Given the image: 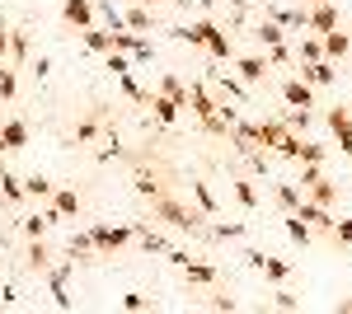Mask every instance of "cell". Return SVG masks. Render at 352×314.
Returning a JSON list of instances; mask_svg holds the SVG:
<instances>
[{"label":"cell","mask_w":352,"mask_h":314,"mask_svg":"<svg viewBox=\"0 0 352 314\" xmlns=\"http://www.w3.org/2000/svg\"><path fill=\"white\" fill-rule=\"evenodd\" d=\"M151 216L155 221H164L169 230H179V235H207V216L202 211H192V207H184L174 192H160V197H151Z\"/></svg>","instance_id":"obj_1"},{"label":"cell","mask_w":352,"mask_h":314,"mask_svg":"<svg viewBox=\"0 0 352 314\" xmlns=\"http://www.w3.org/2000/svg\"><path fill=\"white\" fill-rule=\"evenodd\" d=\"M89 239H94V249L99 254H118V249H127V244H136V230H132V221L127 225H89Z\"/></svg>","instance_id":"obj_2"},{"label":"cell","mask_w":352,"mask_h":314,"mask_svg":"<svg viewBox=\"0 0 352 314\" xmlns=\"http://www.w3.org/2000/svg\"><path fill=\"white\" fill-rule=\"evenodd\" d=\"M244 262H249V267H258V272H263L268 282H277V287L292 277V262H287V258H272V254H263V249H249Z\"/></svg>","instance_id":"obj_3"},{"label":"cell","mask_w":352,"mask_h":314,"mask_svg":"<svg viewBox=\"0 0 352 314\" xmlns=\"http://www.w3.org/2000/svg\"><path fill=\"white\" fill-rule=\"evenodd\" d=\"M296 66H300L296 76L305 80V85H315V89H329V85L338 80V61H324V56H320V61H296Z\"/></svg>","instance_id":"obj_4"},{"label":"cell","mask_w":352,"mask_h":314,"mask_svg":"<svg viewBox=\"0 0 352 314\" xmlns=\"http://www.w3.org/2000/svg\"><path fill=\"white\" fill-rule=\"evenodd\" d=\"M324 122H329V131H333V146H338L343 155H352V108H329Z\"/></svg>","instance_id":"obj_5"},{"label":"cell","mask_w":352,"mask_h":314,"mask_svg":"<svg viewBox=\"0 0 352 314\" xmlns=\"http://www.w3.org/2000/svg\"><path fill=\"white\" fill-rule=\"evenodd\" d=\"M61 24L66 28H94L99 24L94 0H61Z\"/></svg>","instance_id":"obj_6"},{"label":"cell","mask_w":352,"mask_h":314,"mask_svg":"<svg viewBox=\"0 0 352 314\" xmlns=\"http://www.w3.org/2000/svg\"><path fill=\"white\" fill-rule=\"evenodd\" d=\"M305 28H315L320 38H324V33H333V28H338V5H333V0L310 5V10H305Z\"/></svg>","instance_id":"obj_7"},{"label":"cell","mask_w":352,"mask_h":314,"mask_svg":"<svg viewBox=\"0 0 352 314\" xmlns=\"http://www.w3.org/2000/svg\"><path fill=\"white\" fill-rule=\"evenodd\" d=\"M76 272V258L61 262V267H47V287H52V305L56 310H71V295H66V277Z\"/></svg>","instance_id":"obj_8"},{"label":"cell","mask_w":352,"mask_h":314,"mask_svg":"<svg viewBox=\"0 0 352 314\" xmlns=\"http://www.w3.org/2000/svg\"><path fill=\"white\" fill-rule=\"evenodd\" d=\"M235 71H240V80H244V85H263L272 66H268V56L249 52V56H235Z\"/></svg>","instance_id":"obj_9"},{"label":"cell","mask_w":352,"mask_h":314,"mask_svg":"<svg viewBox=\"0 0 352 314\" xmlns=\"http://www.w3.org/2000/svg\"><path fill=\"white\" fill-rule=\"evenodd\" d=\"M217 19H197V24H184V28H174V38L179 43H188V47H207V38L217 33Z\"/></svg>","instance_id":"obj_10"},{"label":"cell","mask_w":352,"mask_h":314,"mask_svg":"<svg viewBox=\"0 0 352 314\" xmlns=\"http://www.w3.org/2000/svg\"><path fill=\"white\" fill-rule=\"evenodd\" d=\"M282 99H287L292 108H315V85H305L300 76L282 80Z\"/></svg>","instance_id":"obj_11"},{"label":"cell","mask_w":352,"mask_h":314,"mask_svg":"<svg viewBox=\"0 0 352 314\" xmlns=\"http://www.w3.org/2000/svg\"><path fill=\"white\" fill-rule=\"evenodd\" d=\"M296 216L310 225V230H324V235H333V216H329V207H315V202H305V197H300Z\"/></svg>","instance_id":"obj_12"},{"label":"cell","mask_w":352,"mask_h":314,"mask_svg":"<svg viewBox=\"0 0 352 314\" xmlns=\"http://www.w3.org/2000/svg\"><path fill=\"white\" fill-rule=\"evenodd\" d=\"M146 108H151V113H155V122H160V127H174V122H179V113H184V108L174 104V99H164L160 89H155V94H151V99H146Z\"/></svg>","instance_id":"obj_13"},{"label":"cell","mask_w":352,"mask_h":314,"mask_svg":"<svg viewBox=\"0 0 352 314\" xmlns=\"http://www.w3.org/2000/svg\"><path fill=\"white\" fill-rule=\"evenodd\" d=\"M0 146H5V150H24L28 146V122L24 117H10V122L0 127Z\"/></svg>","instance_id":"obj_14"},{"label":"cell","mask_w":352,"mask_h":314,"mask_svg":"<svg viewBox=\"0 0 352 314\" xmlns=\"http://www.w3.org/2000/svg\"><path fill=\"white\" fill-rule=\"evenodd\" d=\"M80 47H85V52L109 56L113 52V33H109V28H99V24H94V28H80Z\"/></svg>","instance_id":"obj_15"},{"label":"cell","mask_w":352,"mask_h":314,"mask_svg":"<svg viewBox=\"0 0 352 314\" xmlns=\"http://www.w3.org/2000/svg\"><path fill=\"white\" fill-rule=\"evenodd\" d=\"M80 192H76V188H52V211L56 216H61V221H66V216H80Z\"/></svg>","instance_id":"obj_16"},{"label":"cell","mask_w":352,"mask_h":314,"mask_svg":"<svg viewBox=\"0 0 352 314\" xmlns=\"http://www.w3.org/2000/svg\"><path fill=\"white\" fill-rule=\"evenodd\" d=\"M28 192H24V179L19 174H10L5 164H0V202H10V207H19Z\"/></svg>","instance_id":"obj_17"},{"label":"cell","mask_w":352,"mask_h":314,"mask_svg":"<svg viewBox=\"0 0 352 314\" xmlns=\"http://www.w3.org/2000/svg\"><path fill=\"white\" fill-rule=\"evenodd\" d=\"M320 47H324V61H343V56L352 52V38L343 33V28H333V33L320 38Z\"/></svg>","instance_id":"obj_18"},{"label":"cell","mask_w":352,"mask_h":314,"mask_svg":"<svg viewBox=\"0 0 352 314\" xmlns=\"http://www.w3.org/2000/svg\"><path fill=\"white\" fill-rule=\"evenodd\" d=\"M212 80H217V89L226 94V99H235V104H249V85H244L240 76H226V71H212Z\"/></svg>","instance_id":"obj_19"},{"label":"cell","mask_w":352,"mask_h":314,"mask_svg":"<svg viewBox=\"0 0 352 314\" xmlns=\"http://www.w3.org/2000/svg\"><path fill=\"white\" fill-rule=\"evenodd\" d=\"M122 28H132V33H151V28H155V19H151V10H146V5H127V10H122Z\"/></svg>","instance_id":"obj_20"},{"label":"cell","mask_w":352,"mask_h":314,"mask_svg":"<svg viewBox=\"0 0 352 314\" xmlns=\"http://www.w3.org/2000/svg\"><path fill=\"white\" fill-rule=\"evenodd\" d=\"M272 24H282L287 33H305V5H296V10H268Z\"/></svg>","instance_id":"obj_21"},{"label":"cell","mask_w":352,"mask_h":314,"mask_svg":"<svg viewBox=\"0 0 352 314\" xmlns=\"http://www.w3.org/2000/svg\"><path fill=\"white\" fill-rule=\"evenodd\" d=\"M207 56H212V61H235V43H230L226 28H217V33L207 38Z\"/></svg>","instance_id":"obj_22"},{"label":"cell","mask_w":352,"mask_h":314,"mask_svg":"<svg viewBox=\"0 0 352 314\" xmlns=\"http://www.w3.org/2000/svg\"><path fill=\"white\" fill-rule=\"evenodd\" d=\"M184 277H188L192 287H217V267H212V262L188 258V262H184Z\"/></svg>","instance_id":"obj_23"},{"label":"cell","mask_w":352,"mask_h":314,"mask_svg":"<svg viewBox=\"0 0 352 314\" xmlns=\"http://www.w3.org/2000/svg\"><path fill=\"white\" fill-rule=\"evenodd\" d=\"M66 254H71L76 262H94V254H99V249H94L89 230H76V235H71V244H66Z\"/></svg>","instance_id":"obj_24"},{"label":"cell","mask_w":352,"mask_h":314,"mask_svg":"<svg viewBox=\"0 0 352 314\" xmlns=\"http://www.w3.org/2000/svg\"><path fill=\"white\" fill-rule=\"evenodd\" d=\"M99 117H104V113H89L85 122H76V131H71V146H89V141L104 131V122H99Z\"/></svg>","instance_id":"obj_25"},{"label":"cell","mask_w":352,"mask_h":314,"mask_svg":"<svg viewBox=\"0 0 352 314\" xmlns=\"http://www.w3.org/2000/svg\"><path fill=\"white\" fill-rule=\"evenodd\" d=\"M188 192H192V202H197V211H202V216H207V221H212V216H217V197H212V188L202 183V179H192L188 183Z\"/></svg>","instance_id":"obj_26"},{"label":"cell","mask_w":352,"mask_h":314,"mask_svg":"<svg viewBox=\"0 0 352 314\" xmlns=\"http://www.w3.org/2000/svg\"><path fill=\"white\" fill-rule=\"evenodd\" d=\"M282 131H287V122H254V136H258V146L263 150H277V141H282Z\"/></svg>","instance_id":"obj_27"},{"label":"cell","mask_w":352,"mask_h":314,"mask_svg":"<svg viewBox=\"0 0 352 314\" xmlns=\"http://www.w3.org/2000/svg\"><path fill=\"white\" fill-rule=\"evenodd\" d=\"M272 197H277L282 216H292V211L300 207V188H296V183H272Z\"/></svg>","instance_id":"obj_28"},{"label":"cell","mask_w":352,"mask_h":314,"mask_svg":"<svg viewBox=\"0 0 352 314\" xmlns=\"http://www.w3.org/2000/svg\"><path fill=\"white\" fill-rule=\"evenodd\" d=\"M244 221H221V225H207V239H217V244H226V239H244Z\"/></svg>","instance_id":"obj_29"},{"label":"cell","mask_w":352,"mask_h":314,"mask_svg":"<svg viewBox=\"0 0 352 314\" xmlns=\"http://www.w3.org/2000/svg\"><path fill=\"white\" fill-rule=\"evenodd\" d=\"M160 94H164V99H174L179 108H188V85H184L179 76H160Z\"/></svg>","instance_id":"obj_30"},{"label":"cell","mask_w":352,"mask_h":314,"mask_svg":"<svg viewBox=\"0 0 352 314\" xmlns=\"http://www.w3.org/2000/svg\"><path fill=\"white\" fill-rule=\"evenodd\" d=\"M254 38H258L263 47H277V43H287V28H282V24H272V19H258Z\"/></svg>","instance_id":"obj_31"},{"label":"cell","mask_w":352,"mask_h":314,"mask_svg":"<svg viewBox=\"0 0 352 314\" xmlns=\"http://www.w3.org/2000/svg\"><path fill=\"white\" fill-rule=\"evenodd\" d=\"M132 188L141 192V197H160V192H164V183L155 179V174H146V169H136V174H132Z\"/></svg>","instance_id":"obj_32"},{"label":"cell","mask_w":352,"mask_h":314,"mask_svg":"<svg viewBox=\"0 0 352 314\" xmlns=\"http://www.w3.org/2000/svg\"><path fill=\"white\" fill-rule=\"evenodd\" d=\"M287 239H292V244H300V249H305V244H310V239H315V230H310V225H305V221H300L296 211H292V216H287Z\"/></svg>","instance_id":"obj_33"},{"label":"cell","mask_w":352,"mask_h":314,"mask_svg":"<svg viewBox=\"0 0 352 314\" xmlns=\"http://www.w3.org/2000/svg\"><path fill=\"white\" fill-rule=\"evenodd\" d=\"M28 267H33V272H47V267H52V254H47L43 239H28Z\"/></svg>","instance_id":"obj_34"},{"label":"cell","mask_w":352,"mask_h":314,"mask_svg":"<svg viewBox=\"0 0 352 314\" xmlns=\"http://www.w3.org/2000/svg\"><path fill=\"white\" fill-rule=\"evenodd\" d=\"M24 192L33 197V202H47V197H52V179H43V174H28V179H24Z\"/></svg>","instance_id":"obj_35"},{"label":"cell","mask_w":352,"mask_h":314,"mask_svg":"<svg viewBox=\"0 0 352 314\" xmlns=\"http://www.w3.org/2000/svg\"><path fill=\"white\" fill-rule=\"evenodd\" d=\"M10 61H14V66L28 61V33L24 28H10Z\"/></svg>","instance_id":"obj_36"},{"label":"cell","mask_w":352,"mask_h":314,"mask_svg":"<svg viewBox=\"0 0 352 314\" xmlns=\"http://www.w3.org/2000/svg\"><path fill=\"white\" fill-rule=\"evenodd\" d=\"M235 202H240L244 211H258V188L249 183V179H235Z\"/></svg>","instance_id":"obj_37"},{"label":"cell","mask_w":352,"mask_h":314,"mask_svg":"<svg viewBox=\"0 0 352 314\" xmlns=\"http://www.w3.org/2000/svg\"><path fill=\"white\" fill-rule=\"evenodd\" d=\"M94 14H99V19H104V28H122V10H118V5H109V0H94Z\"/></svg>","instance_id":"obj_38"},{"label":"cell","mask_w":352,"mask_h":314,"mask_svg":"<svg viewBox=\"0 0 352 314\" xmlns=\"http://www.w3.org/2000/svg\"><path fill=\"white\" fill-rule=\"evenodd\" d=\"M300 141H305V136H296V131L287 127V131H282V141H277V155H282V159H300Z\"/></svg>","instance_id":"obj_39"},{"label":"cell","mask_w":352,"mask_h":314,"mask_svg":"<svg viewBox=\"0 0 352 314\" xmlns=\"http://www.w3.org/2000/svg\"><path fill=\"white\" fill-rule=\"evenodd\" d=\"M329 146H320V141H300V159L296 164H324Z\"/></svg>","instance_id":"obj_40"},{"label":"cell","mask_w":352,"mask_h":314,"mask_svg":"<svg viewBox=\"0 0 352 314\" xmlns=\"http://www.w3.org/2000/svg\"><path fill=\"white\" fill-rule=\"evenodd\" d=\"M292 52H296V61H320V56H324V47H320V38H300Z\"/></svg>","instance_id":"obj_41"},{"label":"cell","mask_w":352,"mask_h":314,"mask_svg":"<svg viewBox=\"0 0 352 314\" xmlns=\"http://www.w3.org/2000/svg\"><path fill=\"white\" fill-rule=\"evenodd\" d=\"M118 85H122V94H127L132 104H146V99H151V94H146V89L136 85V76H132V71H122V76H118Z\"/></svg>","instance_id":"obj_42"},{"label":"cell","mask_w":352,"mask_h":314,"mask_svg":"<svg viewBox=\"0 0 352 314\" xmlns=\"http://www.w3.org/2000/svg\"><path fill=\"white\" fill-rule=\"evenodd\" d=\"M109 159H122V141H118V131H104V150H99V164H109Z\"/></svg>","instance_id":"obj_43"},{"label":"cell","mask_w":352,"mask_h":314,"mask_svg":"<svg viewBox=\"0 0 352 314\" xmlns=\"http://www.w3.org/2000/svg\"><path fill=\"white\" fill-rule=\"evenodd\" d=\"M268 66L277 71V66H296V52L287 47V43H277V47H268Z\"/></svg>","instance_id":"obj_44"},{"label":"cell","mask_w":352,"mask_h":314,"mask_svg":"<svg viewBox=\"0 0 352 314\" xmlns=\"http://www.w3.org/2000/svg\"><path fill=\"white\" fill-rule=\"evenodd\" d=\"M47 230H52V221H47L43 211H38V216H28V221H24V235H28V239H43Z\"/></svg>","instance_id":"obj_45"},{"label":"cell","mask_w":352,"mask_h":314,"mask_svg":"<svg viewBox=\"0 0 352 314\" xmlns=\"http://www.w3.org/2000/svg\"><path fill=\"white\" fill-rule=\"evenodd\" d=\"M14 94H19V76L0 66V99H14Z\"/></svg>","instance_id":"obj_46"},{"label":"cell","mask_w":352,"mask_h":314,"mask_svg":"<svg viewBox=\"0 0 352 314\" xmlns=\"http://www.w3.org/2000/svg\"><path fill=\"white\" fill-rule=\"evenodd\" d=\"M109 71H113V76L132 71V56H127V52H109Z\"/></svg>","instance_id":"obj_47"},{"label":"cell","mask_w":352,"mask_h":314,"mask_svg":"<svg viewBox=\"0 0 352 314\" xmlns=\"http://www.w3.org/2000/svg\"><path fill=\"white\" fill-rule=\"evenodd\" d=\"M333 244H348L352 249V221H333Z\"/></svg>","instance_id":"obj_48"},{"label":"cell","mask_w":352,"mask_h":314,"mask_svg":"<svg viewBox=\"0 0 352 314\" xmlns=\"http://www.w3.org/2000/svg\"><path fill=\"white\" fill-rule=\"evenodd\" d=\"M207 305H212V310H226V314H235V310H240V300H235V295H212Z\"/></svg>","instance_id":"obj_49"},{"label":"cell","mask_w":352,"mask_h":314,"mask_svg":"<svg viewBox=\"0 0 352 314\" xmlns=\"http://www.w3.org/2000/svg\"><path fill=\"white\" fill-rule=\"evenodd\" d=\"M272 305H277V310H300V300L292 295V291H277V295H272Z\"/></svg>","instance_id":"obj_50"},{"label":"cell","mask_w":352,"mask_h":314,"mask_svg":"<svg viewBox=\"0 0 352 314\" xmlns=\"http://www.w3.org/2000/svg\"><path fill=\"white\" fill-rule=\"evenodd\" d=\"M287 127H292V131H305V127H310V113H305V108H296V113L287 117Z\"/></svg>","instance_id":"obj_51"},{"label":"cell","mask_w":352,"mask_h":314,"mask_svg":"<svg viewBox=\"0 0 352 314\" xmlns=\"http://www.w3.org/2000/svg\"><path fill=\"white\" fill-rule=\"evenodd\" d=\"M122 310H151V300H146V295H122Z\"/></svg>","instance_id":"obj_52"},{"label":"cell","mask_w":352,"mask_h":314,"mask_svg":"<svg viewBox=\"0 0 352 314\" xmlns=\"http://www.w3.org/2000/svg\"><path fill=\"white\" fill-rule=\"evenodd\" d=\"M33 76L47 80V76H52V61H47V56H38V61H33Z\"/></svg>","instance_id":"obj_53"},{"label":"cell","mask_w":352,"mask_h":314,"mask_svg":"<svg viewBox=\"0 0 352 314\" xmlns=\"http://www.w3.org/2000/svg\"><path fill=\"white\" fill-rule=\"evenodd\" d=\"M5 61H10V28L0 24V66H5Z\"/></svg>","instance_id":"obj_54"},{"label":"cell","mask_w":352,"mask_h":314,"mask_svg":"<svg viewBox=\"0 0 352 314\" xmlns=\"http://www.w3.org/2000/svg\"><path fill=\"white\" fill-rule=\"evenodd\" d=\"M226 5H230V10H235V14H244V10H249V5H254V0H226Z\"/></svg>","instance_id":"obj_55"},{"label":"cell","mask_w":352,"mask_h":314,"mask_svg":"<svg viewBox=\"0 0 352 314\" xmlns=\"http://www.w3.org/2000/svg\"><path fill=\"white\" fill-rule=\"evenodd\" d=\"M333 310H338V314H352V295H348V300H338Z\"/></svg>","instance_id":"obj_56"},{"label":"cell","mask_w":352,"mask_h":314,"mask_svg":"<svg viewBox=\"0 0 352 314\" xmlns=\"http://www.w3.org/2000/svg\"><path fill=\"white\" fill-rule=\"evenodd\" d=\"M197 5H202V10H212V5H217V0H197Z\"/></svg>","instance_id":"obj_57"},{"label":"cell","mask_w":352,"mask_h":314,"mask_svg":"<svg viewBox=\"0 0 352 314\" xmlns=\"http://www.w3.org/2000/svg\"><path fill=\"white\" fill-rule=\"evenodd\" d=\"M136 5H146V10H151V5H155V0H136Z\"/></svg>","instance_id":"obj_58"},{"label":"cell","mask_w":352,"mask_h":314,"mask_svg":"<svg viewBox=\"0 0 352 314\" xmlns=\"http://www.w3.org/2000/svg\"><path fill=\"white\" fill-rule=\"evenodd\" d=\"M300 5H305V10H310V5H320V0H300Z\"/></svg>","instance_id":"obj_59"},{"label":"cell","mask_w":352,"mask_h":314,"mask_svg":"<svg viewBox=\"0 0 352 314\" xmlns=\"http://www.w3.org/2000/svg\"><path fill=\"white\" fill-rule=\"evenodd\" d=\"M155 5H174V0H155Z\"/></svg>","instance_id":"obj_60"},{"label":"cell","mask_w":352,"mask_h":314,"mask_svg":"<svg viewBox=\"0 0 352 314\" xmlns=\"http://www.w3.org/2000/svg\"><path fill=\"white\" fill-rule=\"evenodd\" d=\"M0 155H5V146H0ZM0 164H5V159H0Z\"/></svg>","instance_id":"obj_61"}]
</instances>
